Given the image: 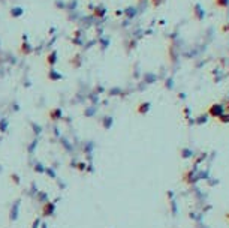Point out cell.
Segmentation results:
<instances>
[{
    "instance_id": "1",
    "label": "cell",
    "mask_w": 229,
    "mask_h": 228,
    "mask_svg": "<svg viewBox=\"0 0 229 228\" xmlns=\"http://www.w3.org/2000/svg\"><path fill=\"white\" fill-rule=\"evenodd\" d=\"M211 113H213L211 116H220V114L223 113V110H222V107H220V105H214V107L211 108Z\"/></svg>"
}]
</instances>
